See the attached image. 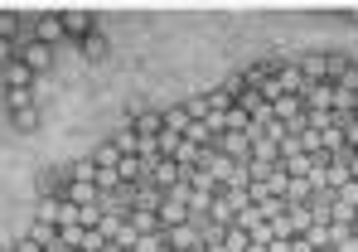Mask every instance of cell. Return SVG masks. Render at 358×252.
I'll use <instances>...</instances> for the list:
<instances>
[{
	"instance_id": "1",
	"label": "cell",
	"mask_w": 358,
	"mask_h": 252,
	"mask_svg": "<svg viewBox=\"0 0 358 252\" xmlns=\"http://www.w3.org/2000/svg\"><path fill=\"white\" fill-rule=\"evenodd\" d=\"M126 126H136V136H141V141H155V136L165 131V112H160V107H131Z\"/></svg>"
},
{
	"instance_id": "2",
	"label": "cell",
	"mask_w": 358,
	"mask_h": 252,
	"mask_svg": "<svg viewBox=\"0 0 358 252\" xmlns=\"http://www.w3.org/2000/svg\"><path fill=\"white\" fill-rule=\"evenodd\" d=\"M34 78H39V73H34L24 59H15V63L0 68V88H5V92H34Z\"/></svg>"
},
{
	"instance_id": "3",
	"label": "cell",
	"mask_w": 358,
	"mask_h": 252,
	"mask_svg": "<svg viewBox=\"0 0 358 252\" xmlns=\"http://www.w3.org/2000/svg\"><path fill=\"white\" fill-rule=\"evenodd\" d=\"M29 39H34V44H49V49H59V44H63V15H39V20L29 24Z\"/></svg>"
},
{
	"instance_id": "4",
	"label": "cell",
	"mask_w": 358,
	"mask_h": 252,
	"mask_svg": "<svg viewBox=\"0 0 358 252\" xmlns=\"http://www.w3.org/2000/svg\"><path fill=\"white\" fill-rule=\"evenodd\" d=\"M97 29V20H92V10H63V39H73V44H83L87 34Z\"/></svg>"
},
{
	"instance_id": "5",
	"label": "cell",
	"mask_w": 358,
	"mask_h": 252,
	"mask_svg": "<svg viewBox=\"0 0 358 252\" xmlns=\"http://www.w3.org/2000/svg\"><path fill=\"white\" fill-rule=\"evenodd\" d=\"M63 185H68V165H44L39 180H34L39 199H63Z\"/></svg>"
},
{
	"instance_id": "6",
	"label": "cell",
	"mask_w": 358,
	"mask_h": 252,
	"mask_svg": "<svg viewBox=\"0 0 358 252\" xmlns=\"http://www.w3.org/2000/svg\"><path fill=\"white\" fill-rule=\"evenodd\" d=\"M15 54H20V59L29 63V68H34V73H44V68H49V63H54V49H49V44H34V39H29V34H24V39H20V44H15Z\"/></svg>"
},
{
	"instance_id": "7",
	"label": "cell",
	"mask_w": 358,
	"mask_h": 252,
	"mask_svg": "<svg viewBox=\"0 0 358 252\" xmlns=\"http://www.w3.org/2000/svg\"><path fill=\"white\" fill-rule=\"evenodd\" d=\"M296 68L305 73V83H329V59H324V49H315V54H300Z\"/></svg>"
},
{
	"instance_id": "8",
	"label": "cell",
	"mask_w": 358,
	"mask_h": 252,
	"mask_svg": "<svg viewBox=\"0 0 358 252\" xmlns=\"http://www.w3.org/2000/svg\"><path fill=\"white\" fill-rule=\"evenodd\" d=\"M126 223H131V228H136L141 238H160V233H165V228H160V214H155V209H131V214H126Z\"/></svg>"
},
{
	"instance_id": "9",
	"label": "cell",
	"mask_w": 358,
	"mask_h": 252,
	"mask_svg": "<svg viewBox=\"0 0 358 252\" xmlns=\"http://www.w3.org/2000/svg\"><path fill=\"white\" fill-rule=\"evenodd\" d=\"M78 49H83V59H87V63H107V54H112V39H107V34H102V24H97V29H92V34H87Z\"/></svg>"
},
{
	"instance_id": "10",
	"label": "cell",
	"mask_w": 358,
	"mask_h": 252,
	"mask_svg": "<svg viewBox=\"0 0 358 252\" xmlns=\"http://www.w3.org/2000/svg\"><path fill=\"white\" fill-rule=\"evenodd\" d=\"M160 228H184V223H194V214H189V204H175V199H160Z\"/></svg>"
},
{
	"instance_id": "11",
	"label": "cell",
	"mask_w": 358,
	"mask_h": 252,
	"mask_svg": "<svg viewBox=\"0 0 358 252\" xmlns=\"http://www.w3.org/2000/svg\"><path fill=\"white\" fill-rule=\"evenodd\" d=\"M117 175H121V185H141V180H145V160H141V155H121Z\"/></svg>"
},
{
	"instance_id": "12",
	"label": "cell",
	"mask_w": 358,
	"mask_h": 252,
	"mask_svg": "<svg viewBox=\"0 0 358 252\" xmlns=\"http://www.w3.org/2000/svg\"><path fill=\"white\" fill-rule=\"evenodd\" d=\"M10 126L20 131V136H29V131H39V107H15V112H5Z\"/></svg>"
},
{
	"instance_id": "13",
	"label": "cell",
	"mask_w": 358,
	"mask_h": 252,
	"mask_svg": "<svg viewBox=\"0 0 358 252\" xmlns=\"http://www.w3.org/2000/svg\"><path fill=\"white\" fill-rule=\"evenodd\" d=\"M310 199H315V185L305 175H291L286 180V204H310Z\"/></svg>"
},
{
	"instance_id": "14",
	"label": "cell",
	"mask_w": 358,
	"mask_h": 252,
	"mask_svg": "<svg viewBox=\"0 0 358 252\" xmlns=\"http://www.w3.org/2000/svg\"><path fill=\"white\" fill-rule=\"evenodd\" d=\"M68 180H78V185H97V160H92V155L73 160V165H68Z\"/></svg>"
},
{
	"instance_id": "15",
	"label": "cell",
	"mask_w": 358,
	"mask_h": 252,
	"mask_svg": "<svg viewBox=\"0 0 358 252\" xmlns=\"http://www.w3.org/2000/svg\"><path fill=\"white\" fill-rule=\"evenodd\" d=\"M24 34H29V29L20 24V15H15V10H0V39H10V44H20Z\"/></svg>"
},
{
	"instance_id": "16",
	"label": "cell",
	"mask_w": 358,
	"mask_h": 252,
	"mask_svg": "<svg viewBox=\"0 0 358 252\" xmlns=\"http://www.w3.org/2000/svg\"><path fill=\"white\" fill-rule=\"evenodd\" d=\"M257 209H262V218H266V223H276V218H286V209H291V204H286L281 194H266Z\"/></svg>"
},
{
	"instance_id": "17",
	"label": "cell",
	"mask_w": 358,
	"mask_h": 252,
	"mask_svg": "<svg viewBox=\"0 0 358 252\" xmlns=\"http://www.w3.org/2000/svg\"><path fill=\"white\" fill-rule=\"evenodd\" d=\"M24 238H34L39 248H59V228H54V223H39V218H34V228H29Z\"/></svg>"
},
{
	"instance_id": "18",
	"label": "cell",
	"mask_w": 358,
	"mask_h": 252,
	"mask_svg": "<svg viewBox=\"0 0 358 252\" xmlns=\"http://www.w3.org/2000/svg\"><path fill=\"white\" fill-rule=\"evenodd\" d=\"M92 160H97V170H117V160H121V150L112 146V141H102L97 150H92Z\"/></svg>"
},
{
	"instance_id": "19",
	"label": "cell",
	"mask_w": 358,
	"mask_h": 252,
	"mask_svg": "<svg viewBox=\"0 0 358 252\" xmlns=\"http://www.w3.org/2000/svg\"><path fill=\"white\" fill-rule=\"evenodd\" d=\"M247 248H252V238L242 233L238 223H228V233H223V252H247Z\"/></svg>"
},
{
	"instance_id": "20",
	"label": "cell",
	"mask_w": 358,
	"mask_h": 252,
	"mask_svg": "<svg viewBox=\"0 0 358 252\" xmlns=\"http://www.w3.org/2000/svg\"><path fill=\"white\" fill-rule=\"evenodd\" d=\"M59 204H63V199H39L34 218H39V223H54V228H59Z\"/></svg>"
},
{
	"instance_id": "21",
	"label": "cell",
	"mask_w": 358,
	"mask_h": 252,
	"mask_svg": "<svg viewBox=\"0 0 358 252\" xmlns=\"http://www.w3.org/2000/svg\"><path fill=\"white\" fill-rule=\"evenodd\" d=\"M160 112H165V131H179V136H184V126H189L184 107H160Z\"/></svg>"
},
{
	"instance_id": "22",
	"label": "cell",
	"mask_w": 358,
	"mask_h": 252,
	"mask_svg": "<svg viewBox=\"0 0 358 252\" xmlns=\"http://www.w3.org/2000/svg\"><path fill=\"white\" fill-rule=\"evenodd\" d=\"M121 223H126L121 214H102V223H97V233H102V238L112 243V238H117V233H121Z\"/></svg>"
},
{
	"instance_id": "23",
	"label": "cell",
	"mask_w": 358,
	"mask_h": 252,
	"mask_svg": "<svg viewBox=\"0 0 358 252\" xmlns=\"http://www.w3.org/2000/svg\"><path fill=\"white\" fill-rule=\"evenodd\" d=\"M223 92H228V97L238 102L242 92H252V88H247V78H242V73H228V78H223Z\"/></svg>"
},
{
	"instance_id": "24",
	"label": "cell",
	"mask_w": 358,
	"mask_h": 252,
	"mask_svg": "<svg viewBox=\"0 0 358 252\" xmlns=\"http://www.w3.org/2000/svg\"><path fill=\"white\" fill-rule=\"evenodd\" d=\"M339 131H344V146H349V150H358V117H354V112L339 122Z\"/></svg>"
},
{
	"instance_id": "25",
	"label": "cell",
	"mask_w": 358,
	"mask_h": 252,
	"mask_svg": "<svg viewBox=\"0 0 358 252\" xmlns=\"http://www.w3.org/2000/svg\"><path fill=\"white\" fill-rule=\"evenodd\" d=\"M15 107H34V92H5V112Z\"/></svg>"
},
{
	"instance_id": "26",
	"label": "cell",
	"mask_w": 358,
	"mask_h": 252,
	"mask_svg": "<svg viewBox=\"0 0 358 252\" xmlns=\"http://www.w3.org/2000/svg\"><path fill=\"white\" fill-rule=\"evenodd\" d=\"M334 252H358V233H339L334 238Z\"/></svg>"
},
{
	"instance_id": "27",
	"label": "cell",
	"mask_w": 358,
	"mask_h": 252,
	"mask_svg": "<svg viewBox=\"0 0 358 252\" xmlns=\"http://www.w3.org/2000/svg\"><path fill=\"white\" fill-rule=\"evenodd\" d=\"M344 170H349V180L358 185V150H349V155H344Z\"/></svg>"
},
{
	"instance_id": "28",
	"label": "cell",
	"mask_w": 358,
	"mask_h": 252,
	"mask_svg": "<svg viewBox=\"0 0 358 252\" xmlns=\"http://www.w3.org/2000/svg\"><path fill=\"white\" fill-rule=\"evenodd\" d=\"M266 252H291V238H271V243H266Z\"/></svg>"
},
{
	"instance_id": "29",
	"label": "cell",
	"mask_w": 358,
	"mask_h": 252,
	"mask_svg": "<svg viewBox=\"0 0 358 252\" xmlns=\"http://www.w3.org/2000/svg\"><path fill=\"white\" fill-rule=\"evenodd\" d=\"M344 15H349V20H354V24H358V5H354V10H344Z\"/></svg>"
},
{
	"instance_id": "30",
	"label": "cell",
	"mask_w": 358,
	"mask_h": 252,
	"mask_svg": "<svg viewBox=\"0 0 358 252\" xmlns=\"http://www.w3.org/2000/svg\"><path fill=\"white\" fill-rule=\"evenodd\" d=\"M354 233H358V214H354Z\"/></svg>"
},
{
	"instance_id": "31",
	"label": "cell",
	"mask_w": 358,
	"mask_h": 252,
	"mask_svg": "<svg viewBox=\"0 0 358 252\" xmlns=\"http://www.w3.org/2000/svg\"><path fill=\"white\" fill-rule=\"evenodd\" d=\"M175 252H194V248H175Z\"/></svg>"
},
{
	"instance_id": "32",
	"label": "cell",
	"mask_w": 358,
	"mask_h": 252,
	"mask_svg": "<svg viewBox=\"0 0 358 252\" xmlns=\"http://www.w3.org/2000/svg\"><path fill=\"white\" fill-rule=\"evenodd\" d=\"M320 252H334V248H320Z\"/></svg>"
},
{
	"instance_id": "33",
	"label": "cell",
	"mask_w": 358,
	"mask_h": 252,
	"mask_svg": "<svg viewBox=\"0 0 358 252\" xmlns=\"http://www.w3.org/2000/svg\"><path fill=\"white\" fill-rule=\"evenodd\" d=\"M0 252H10V248H0Z\"/></svg>"
}]
</instances>
